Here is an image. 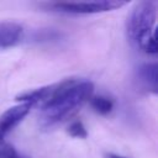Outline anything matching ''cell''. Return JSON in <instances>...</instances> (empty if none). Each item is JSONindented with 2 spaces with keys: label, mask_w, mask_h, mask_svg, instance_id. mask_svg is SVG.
Wrapping results in <instances>:
<instances>
[{
  "label": "cell",
  "mask_w": 158,
  "mask_h": 158,
  "mask_svg": "<svg viewBox=\"0 0 158 158\" xmlns=\"http://www.w3.org/2000/svg\"><path fill=\"white\" fill-rule=\"evenodd\" d=\"M30 104H19L10 109H7L0 116V143L4 141L5 136L11 132L30 112L31 110Z\"/></svg>",
  "instance_id": "4"
},
{
  "label": "cell",
  "mask_w": 158,
  "mask_h": 158,
  "mask_svg": "<svg viewBox=\"0 0 158 158\" xmlns=\"http://www.w3.org/2000/svg\"><path fill=\"white\" fill-rule=\"evenodd\" d=\"M90 106L99 115H107L114 109V101L110 98L102 95L93 96L90 98Z\"/></svg>",
  "instance_id": "7"
},
{
  "label": "cell",
  "mask_w": 158,
  "mask_h": 158,
  "mask_svg": "<svg viewBox=\"0 0 158 158\" xmlns=\"http://www.w3.org/2000/svg\"><path fill=\"white\" fill-rule=\"evenodd\" d=\"M0 158H5V157H4V153H2V149H1V147H0Z\"/></svg>",
  "instance_id": "11"
},
{
  "label": "cell",
  "mask_w": 158,
  "mask_h": 158,
  "mask_svg": "<svg viewBox=\"0 0 158 158\" xmlns=\"http://www.w3.org/2000/svg\"><path fill=\"white\" fill-rule=\"evenodd\" d=\"M158 2L156 0H144L136 4L127 19V36L133 46L148 54H156L157 33L156 21Z\"/></svg>",
  "instance_id": "2"
},
{
  "label": "cell",
  "mask_w": 158,
  "mask_h": 158,
  "mask_svg": "<svg viewBox=\"0 0 158 158\" xmlns=\"http://www.w3.org/2000/svg\"><path fill=\"white\" fill-rule=\"evenodd\" d=\"M105 158H126V157H122V156H117V154H112V153H109L106 154Z\"/></svg>",
  "instance_id": "10"
},
{
  "label": "cell",
  "mask_w": 158,
  "mask_h": 158,
  "mask_svg": "<svg viewBox=\"0 0 158 158\" xmlns=\"http://www.w3.org/2000/svg\"><path fill=\"white\" fill-rule=\"evenodd\" d=\"M158 67L156 63H146L137 68V79L139 84L148 91L157 94V83H158Z\"/></svg>",
  "instance_id": "6"
},
{
  "label": "cell",
  "mask_w": 158,
  "mask_h": 158,
  "mask_svg": "<svg viewBox=\"0 0 158 158\" xmlns=\"http://www.w3.org/2000/svg\"><path fill=\"white\" fill-rule=\"evenodd\" d=\"M1 149H2V153H4V157L5 158H26V157L19 154L15 151V148L11 147V146H2Z\"/></svg>",
  "instance_id": "9"
},
{
  "label": "cell",
  "mask_w": 158,
  "mask_h": 158,
  "mask_svg": "<svg viewBox=\"0 0 158 158\" xmlns=\"http://www.w3.org/2000/svg\"><path fill=\"white\" fill-rule=\"evenodd\" d=\"M94 91V84L90 80L65 79L54 84V90L48 101L41 107L46 125H54L63 121L77 111Z\"/></svg>",
  "instance_id": "1"
},
{
  "label": "cell",
  "mask_w": 158,
  "mask_h": 158,
  "mask_svg": "<svg viewBox=\"0 0 158 158\" xmlns=\"http://www.w3.org/2000/svg\"><path fill=\"white\" fill-rule=\"evenodd\" d=\"M127 1L121 0H100V1H80V2H56L48 5L54 11L65 14H98L120 9L125 6Z\"/></svg>",
  "instance_id": "3"
},
{
  "label": "cell",
  "mask_w": 158,
  "mask_h": 158,
  "mask_svg": "<svg viewBox=\"0 0 158 158\" xmlns=\"http://www.w3.org/2000/svg\"><path fill=\"white\" fill-rule=\"evenodd\" d=\"M23 38V27L16 22H0V48L16 46Z\"/></svg>",
  "instance_id": "5"
},
{
  "label": "cell",
  "mask_w": 158,
  "mask_h": 158,
  "mask_svg": "<svg viewBox=\"0 0 158 158\" xmlns=\"http://www.w3.org/2000/svg\"><path fill=\"white\" fill-rule=\"evenodd\" d=\"M68 133H69V136H72L74 138H86L88 137L86 128L80 120H75L68 126Z\"/></svg>",
  "instance_id": "8"
}]
</instances>
